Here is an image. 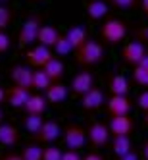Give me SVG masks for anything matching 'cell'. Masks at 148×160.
Returning <instances> with one entry per match:
<instances>
[{
    "mask_svg": "<svg viewBox=\"0 0 148 160\" xmlns=\"http://www.w3.org/2000/svg\"><path fill=\"white\" fill-rule=\"evenodd\" d=\"M73 54H75V62L81 68H93L104 60V48H102V44L98 41H93V39H88L77 50H73Z\"/></svg>",
    "mask_w": 148,
    "mask_h": 160,
    "instance_id": "6da1fadb",
    "label": "cell"
},
{
    "mask_svg": "<svg viewBox=\"0 0 148 160\" xmlns=\"http://www.w3.org/2000/svg\"><path fill=\"white\" fill-rule=\"evenodd\" d=\"M125 37H127V23L123 19L110 18L100 27V39L106 47H116Z\"/></svg>",
    "mask_w": 148,
    "mask_h": 160,
    "instance_id": "7a4b0ae2",
    "label": "cell"
},
{
    "mask_svg": "<svg viewBox=\"0 0 148 160\" xmlns=\"http://www.w3.org/2000/svg\"><path fill=\"white\" fill-rule=\"evenodd\" d=\"M42 27V18L41 16H31L25 19V23L21 25L19 33H17V47L19 48H27L37 44V37H39V29Z\"/></svg>",
    "mask_w": 148,
    "mask_h": 160,
    "instance_id": "3957f363",
    "label": "cell"
},
{
    "mask_svg": "<svg viewBox=\"0 0 148 160\" xmlns=\"http://www.w3.org/2000/svg\"><path fill=\"white\" fill-rule=\"evenodd\" d=\"M87 139H88V137H87V129L83 128V125H79V123L65 125V129H64V143H65V147L69 148V151H79V148H83Z\"/></svg>",
    "mask_w": 148,
    "mask_h": 160,
    "instance_id": "277c9868",
    "label": "cell"
},
{
    "mask_svg": "<svg viewBox=\"0 0 148 160\" xmlns=\"http://www.w3.org/2000/svg\"><path fill=\"white\" fill-rule=\"evenodd\" d=\"M54 58V50L48 47H42V44H35L25 52V60L29 68H35V70H42L50 60Z\"/></svg>",
    "mask_w": 148,
    "mask_h": 160,
    "instance_id": "5b68a950",
    "label": "cell"
},
{
    "mask_svg": "<svg viewBox=\"0 0 148 160\" xmlns=\"http://www.w3.org/2000/svg\"><path fill=\"white\" fill-rule=\"evenodd\" d=\"M146 54H148L146 52V44H142L139 41H131V42H127L123 47V50H121V60H123V64L135 68V66H139V62L144 58Z\"/></svg>",
    "mask_w": 148,
    "mask_h": 160,
    "instance_id": "8992f818",
    "label": "cell"
},
{
    "mask_svg": "<svg viewBox=\"0 0 148 160\" xmlns=\"http://www.w3.org/2000/svg\"><path fill=\"white\" fill-rule=\"evenodd\" d=\"M10 77L16 87H21V89H27L31 91L33 89V70L25 64H16L10 68Z\"/></svg>",
    "mask_w": 148,
    "mask_h": 160,
    "instance_id": "52a82bcc",
    "label": "cell"
},
{
    "mask_svg": "<svg viewBox=\"0 0 148 160\" xmlns=\"http://www.w3.org/2000/svg\"><path fill=\"white\" fill-rule=\"evenodd\" d=\"M110 129H108V125L106 123H102V122H94V123H90L88 125V129H87V137H88V143L100 148V147H104L108 145L110 141Z\"/></svg>",
    "mask_w": 148,
    "mask_h": 160,
    "instance_id": "ba28073f",
    "label": "cell"
},
{
    "mask_svg": "<svg viewBox=\"0 0 148 160\" xmlns=\"http://www.w3.org/2000/svg\"><path fill=\"white\" fill-rule=\"evenodd\" d=\"M131 100L129 97H117V95H112L106 100V108L110 112L112 118H117V116H129L131 112Z\"/></svg>",
    "mask_w": 148,
    "mask_h": 160,
    "instance_id": "9c48e42d",
    "label": "cell"
},
{
    "mask_svg": "<svg viewBox=\"0 0 148 160\" xmlns=\"http://www.w3.org/2000/svg\"><path fill=\"white\" fill-rule=\"evenodd\" d=\"M93 87H94V75L90 73V72H79L71 79V91L77 97H83Z\"/></svg>",
    "mask_w": 148,
    "mask_h": 160,
    "instance_id": "30bf717a",
    "label": "cell"
},
{
    "mask_svg": "<svg viewBox=\"0 0 148 160\" xmlns=\"http://www.w3.org/2000/svg\"><path fill=\"white\" fill-rule=\"evenodd\" d=\"M104 102H106V97H104V93H102V89H98V87H93L88 93H85L81 97V106L87 112H94V110L102 108Z\"/></svg>",
    "mask_w": 148,
    "mask_h": 160,
    "instance_id": "8fae6325",
    "label": "cell"
},
{
    "mask_svg": "<svg viewBox=\"0 0 148 160\" xmlns=\"http://www.w3.org/2000/svg\"><path fill=\"white\" fill-rule=\"evenodd\" d=\"M62 133H64V131H62V128H60V123H58V122L46 120V122L42 123L41 131L35 135V139H37L39 143H54Z\"/></svg>",
    "mask_w": 148,
    "mask_h": 160,
    "instance_id": "7c38bea8",
    "label": "cell"
},
{
    "mask_svg": "<svg viewBox=\"0 0 148 160\" xmlns=\"http://www.w3.org/2000/svg\"><path fill=\"white\" fill-rule=\"evenodd\" d=\"M135 128V122L131 116H117V118H110V123H108V129L110 133L116 137V135H131Z\"/></svg>",
    "mask_w": 148,
    "mask_h": 160,
    "instance_id": "4fadbf2b",
    "label": "cell"
},
{
    "mask_svg": "<svg viewBox=\"0 0 148 160\" xmlns=\"http://www.w3.org/2000/svg\"><path fill=\"white\" fill-rule=\"evenodd\" d=\"M46 108H48V100L42 93L31 95L29 100L25 102V106H23L25 114H35V116H42V114L46 112Z\"/></svg>",
    "mask_w": 148,
    "mask_h": 160,
    "instance_id": "5bb4252c",
    "label": "cell"
},
{
    "mask_svg": "<svg viewBox=\"0 0 148 160\" xmlns=\"http://www.w3.org/2000/svg\"><path fill=\"white\" fill-rule=\"evenodd\" d=\"M31 93L27 89H21V87H10L6 91V100H8V104L10 106H14V108H23L25 106V102L29 100Z\"/></svg>",
    "mask_w": 148,
    "mask_h": 160,
    "instance_id": "9a60e30c",
    "label": "cell"
},
{
    "mask_svg": "<svg viewBox=\"0 0 148 160\" xmlns=\"http://www.w3.org/2000/svg\"><path fill=\"white\" fill-rule=\"evenodd\" d=\"M62 33L52 27V25H42L39 29V37H37V44H42V47H48V48H54L56 42H58Z\"/></svg>",
    "mask_w": 148,
    "mask_h": 160,
    "instance_id": "2e32d148",
    "label": "cell"
},
{
    "mask_svg": "<svg viewBox=\"0 0 148 160\" xmlns=\"http://www.w3.org/2000/svg\"><path fill=\"white\" fill-rule=\"evenodd\" d=\"M19 143V131L12 123H0V145L2 147H16Z\"/></svg>",
    "mask_w": 148,
    "mask_h": 160,
    "instance_id": "e0dca14e",
    "label": "cell"
},
{
    "mask_svg": "<svg viewBox=\"0 0 148 160\" xmlns=\"http://www.w3.org/2000/svg\"><path fill=\"white\" fill-rule=\"evenodd\" d=\"M65 39L69 41V44H71V48L73 50H77L81 44H85L87 41H88V33H87V29L83 27V25H75V27H69L65 33Z\"/></svg>",
    "mask_w": 148,
    "mask_h": 160,
    "instance_id": "ac0fdd59",
    "label": "cell"
},
{
    "mask_svg": "<svg viewBox=\"0 0 148 160\" xmlns=\"http://www.w3.org/2000/svg\"><path fill=\"white\" fill-rule=\"evenodd\" d=\"M44 97H46L48 104L58 106V104H62V102L67 98V87H65L62 81H60V83H52V85L46 89V93H44Z\"/></svg>",
    "mask_w": 148,
    "mask_h": 160,
    "instance_id": "d6986e66",
    "label": "cell"
},
{
    "mask_svg": "<svg viewBox=\"0 0 148 160\" xmlns=\"http://www.w3.org/2000/svg\"><path fill=\"white\" fill-rule=\"evenodd\" d=\"M42 72L50 77L52 83H60L62 77H64V73H65V66H64V62L60 58H56V56H54V58L42 68Z\"/></svg>",
    "mask_w": 148,
    "mask_h": 160,
    "instance_id": "ffe728a7",
    "label": "cell"
},
{
    "mask_svg": "<svg viewBox=\"0 0 148 160\" xmlns=\"http://www.w3.org/2000/svg\"><path fill=\"white\" fill-rule=\"evenodd\" d=\"M108 89L112 95H117V97H127L129 93V81L125 75H112L110 77V83H108Z\"/></svg>",
    "mask_w": 148,
    "mask_h": 160,
    "instance_id": "44dd1931",
    "label": "cell"
},
{
    "mask_svg": "<svg viewBox=\"0 0 148 160\" xmlns=\"http://www.w3.org/2000/svg\"><path fill=\"white\" fill-rule=\"evenodd\" d=\"M112 151L117 158L131 152V137L129 135H116L112 139Z\"/></svg>",
    "mask_w": 148,
    "mask_h": 160,
    "instance_id": "7402d4cb",
    "label": "cell"
},
{
    "mask_svg": "<svg viewBox=\"0 0 148 160\" xmlns=\"http://www.w3.org/2000/svg\"><path fill=\"white\" fill-rule=\"evenodd\" d=\"M108 2H104V0H90L87 4V14L90 19H102L108 16Z\"/></svg>",
    "mask_w": 148,
    "mask_h": 160,
    "instance_id": "603a6c76",
    "label": "cell"
},
{
    "mask_svg": "<svg viewBox=\"0 0 148 160\" xmlns=\"http://www.w3.org/2000/svg\"><path fill=\"white\" fill-rule=\"evenodd\" d=\"M42 123H44L42 116H35V114H25V116H23V125H25V129H27L33 137L41 131Z\"/></svg>",
    "mask_w": 148,
    "mask_h": 160,
    "instance_id": "cb8c5ba5",
    "label": "cell"
},
{
    "mask_svg": "<svg viewBox=\"0 0 148 160\" xmlns=\"http://www.w3.org/2000/svg\"><path fill=\"white\" fill-rule=\"evenodd\" d=\"M52 85L50 77L44 73L42 70H35L33 72V89L35 91H41V93H46V89Z\"/></svg>",
    "mask_w": 148,
    "mask_h": 160,
    "instance_id": "d4e9b609",
    "label": "cell"
},
{
    "mask_svg": "<svg viewBox=\"0 0 148 160\" xmlns=\"http://www.w3.org/2000/svg\"><path fill=\"white\" fill-rule=\"evenodd\" d=\"M14 19H16V10L10 8V6L0 4V31H6L10 25H12Z\"/></svg>",
    "mask_w": 148,
    "mask_h": 160,
    "instance_id": "484cf974",
    "label": "cell"
},
{
    "mask_svg": "<svg viewBox=\"0 0 148 160\" xmlns=\"http://www.w3.org/2000/svg\"><path fill=\"white\" fill-rule=\"evenodd\" d=\"M21 158L23 160H42V147L37 143H29L21 151Z\"/></svg>",
    "mask_w": 148,
    "mask_h": 160,
    "instance_id": "4316f807",
    "label": "cell"
},
{
    "mask_svg": "<svg viewBox=\"0 0 148 160\" xmlns=\"http://www.w3.org/2000/svg\"><path fill=\"white\" fill-rule=\"evenodd\" d=\"M52 50H54V54H56V56H67V54H69L73 48H71L69 41L65 39V35H60L58 42H56V47H54Z\"/></svg>",
    "mask_w": 148,
    "mask_h": 160,
    "instance_id": "83f0119b",
    "label": "cell"
},
{
    "mask_svg": "<svg viewBox=\"0 0 148 160\" xmlns=\"http://www.w3.org/2000/svg\"><path fill=\"white\" fill-rule=\"evenodd\" d=\"M108 4L117 8V10H125V12H129V10H135L136 6H141V0H108Z\"/></svg>",
    "mask_w": 148,
    "mask_h": 160,
    "instance_id": "f1b7e54d",
    "label": "cell"
},
{
    "mask_svg": "<svg viewBox=\"0 0 148 160\" xmlns=\"http://www.w3.org/2000/svg\"><path fill=\"white\" fill-rule=\"evenodd\" d=\"M62 154H64V151L54 145H48L42 148V160H62Z\"/></svg>",
    "mask_w": 148,
    "mask_h": 160,
    "instance_id": "f546056e",
    "label": "cell"
},
{
    "mask_svg": "<svg viewBox=\"0 0 148 160\" xmlns=\"http://www.w3.org/2000/svg\"><path fill=\"white\" fill-rule=\"evenodd\" d=\"M133 81L141 87H148V70H142V68L135 66L133 68Z\"/></svg>",
    "mask_w": 148,
    "mask_h": 160,
    "instance_id": "4dcf8cb0",
    "label": "cell"
},
{
    "mask_svg": "<svg viewBox=\"0 0 148 160\" xmlns=\"http://www.w3.org/2000/svg\"><path fill=\"white\" fill-rule=\"evenodd\" d=\"M12 47V39L6 31H0V54H6Z\"/></svg>",
    "mask_w": 148,
    "mask_h": 160,
    "instance_id": "1f68e13d",
    "label": "cell"
},
{
    "mask_svg": "<svg viewBox=\"0 0 148 160\" xmlns=\"http://www.w3.org/2000/svg\"><path fill=\"white\" fill-rule=\"evenodd\" d=\"M136 106H139L144 114L148 112V89H146V91H142V93L139 95V98H136Z\"/></svg>",
    "mask_w": 148,
    "mask_h": 160,
    "instance_id": "d6a6232c",
    "label": "cell"
},
{
    "mask_svg": "<svg viewBox=\"0 0 148 160\" xmlns=\"http://www.w3.org/2000/svg\"><path fill=\"white\" fill-rule=\"evenodd\" d=\"M135 37H136V41L139 42H142V44H148V25H144V27H139L135 31Z\"/></svg>",
    "mask_w": 148,
    "mask_h": 160,
    "instance_id": "836d02e7",
    "label": "cell"
},
{
    "mask_svg": "<svg viewBox=\"0 0 148 160\" xmlns=\"http://www.w3.org/2000/svg\"><path fill=\"white\" fill-rule=\"evenodd\" d=\"M62 160H83V158L79 154V151H65L62 154Z\"/></svg>",
    "mask_w": 148,
    "mask_h": 160,
    "instance_id": "e575fe53",
    "label": "cell"
},
{
    "mask_svg": "<svg viewBox=\"0 0 148 160\" xmlns=\"http://www.w3.org/2000/svg\"><path fill=\"white\" fill-rule=\"evenodd\" d=\"M0 160H23L21 158V154H14V152H8V154H4Z\"/></svg>",
    "mask_w": 148,
    "mask_h": 160,
    "instance_id": "d590c367",
    "label": "cell"
},
{
    "mask_svg": "<svg viewBox=\"0 0 148 160\" xmlns=\"http://www.w3.org/2000/svg\"><path fill=\"white\" fill-rule=\"evenodd\" d=\"M83 160H104V156L98 154V152H90V154H87Z\"/></svg>",
    "mask_w": 148,
    "mask_h": 160,
    "instance_id": "8d00e7d4",
    "label": "cell"
},
{
    "mask_svg": "<svg viewBox=\"0 0 148 160\" xmlns=\"http://www.w3.org/2000/svg\"><path fill=\"white\" fill-rule=\"evenodd\" d=\"M117 160H139V154L131 151L129 154H125V156H121V158H117Z\"/></svg>",
    "mask_w": 148,
    "mask_h": 160,
    "instance_id": "74e56055",
    "label": "cell"
},
{
    "mask_svg": "<svg viewBox=\"0 0 148 160\" xmlns=\"http://www.w3.org/2000/svg\"><path fill=\"white\" fill-rule=\"evenodd\" d=\"M141 10L144 16H148V0H141Z\"/></svg>",
    "mask_w": 148,
    "mask_h": 160,
    "instance_id": "f35d334b",
    "label": "cell"
},
{
    "mask_svg": "<svg viewBox=\"0 0 148 160\" xmlns=\"http://www.w3.org/2000/svg\"><path fill=\"white\" fill-rule=\"evenodd\" d=\"M139 68H142V70H148V54L144 56L141 62H139Z\"/></svg>",
    "mask_w": 148,
    "mask_h": 160,
    "instance_id": "ab89813d",
    "label": "cell"
},
{
    "mask_svg": "<svg viewBox=\"0 0 148 160\" xmlns=\"http://www.w3.org/2000/svg\"><path fill=\"white\" fill-rule=\"evenodd\" d=\"M2 102H6V89L0 87V104H2Z\"/></svg>",
    "mask_w": 148,
    "mask_h": 160,
    "instance_id": "60d3db41",
    "label": "cell"
},
{
    "mask_svg": "<svg viewBox=\"0 0 148 160\" xmlns=\"http://www.w3.org/2000/svg\"><path fill=\"white\" fill-rule=\"evenodd\" d=\"M142 154H144V158L148 160V141H146V143L142 145Z\"/></svg>",
    "mask_w": 148,
    "mask_h": 160,
    "instance_id": "b9f144b4",
    "label": "cell"
},
{
    "mask_svg": "<svg viewBox=\"0 0 148 160\" xmlns=\"http://www.w3.org/2000/svg\"><path fill=\"white\" fill-rule=\"evenodd\" d=\"M144 123H146V125H148V112H146V114H144Z\"/></svg>",
    "mask_w": 148,
    "mask_h": 160,
    "instance_id": "7bdbcfd3",
    "label": "cell"
},
{
    "mask_svg": "<svg viewBox=\"0 0 148 160\" xmlns=\"http://www.w3.org/2000/svg\"><path fill=\"white\" fill-rule=\"evenodd\" d=\"M2 120H4V114H2V110H0V123H2Z\"/></svg>",
    "mask_w": 148,
    "mask_h": 160,
    "instance_id": "ee69618b",
    "label": "cell"
},
{
    "mask_svg": "<svg viewBox=\"0 0 148 160\" xmlns=\"http://www.w3.org/2000/svg\"><path fill=\"white\" fill-rule=\"evenodd\" d=\"M4 2H8V0H0V4H4Z\"/></svg>",
    "mask_w": 148,
    "mask_h": 160,
    "instance_id": "f6af8a7d",
    "label": "cell"
},
{
    "mask_svg": "<svg viewBox=\"0 0 148 160\" xmlns=\"http://www.w3.org/2000/svg\"><path fill=\"white\" fill-rule=\"evenodd\" d=\"M31 2H41V0H31Z\"/></svg>",
    "mask_w": 148,
    "mask_h": 160,
    "instance_id": "bcb514c9",
    "label": "cell"
}]
</instances>
